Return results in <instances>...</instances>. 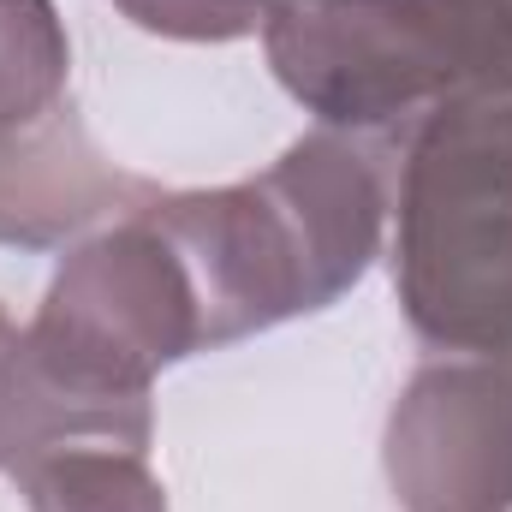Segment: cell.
I'll return each instance as SVG.
<instances>
[{
	"mask_svg": "<svg viewBox=\"0 0 512 512\" xmlns=\"http://www.w3.org/2000/svg\"><path fill=\"white\" fill-rule=\"evenodd\" d=\"M149 215L197 286L215 352L340 304L382 256L387 191L358 137L310 131L245 185L161 191Z\"/></svg>",
	"mask_w": 512,
	"mask_h": 512,
	"instance_id": "obj_1",
	"label": "cell"
},
{
	"mask_svg": "<svg viewBox=\"0 0 512 512\" xmlns=\"http://www.w3.org/2000/svg\"><path fill=\"white\" fill-rule=\"evenodd\" d=\"M393 292L447 358H512V90H465L399 143Z\"/></svg>",
	"mask_w": 512,
	"mask_h": 512,
	"instance_id": "obj_2",
	"label": "cell"
},
{
	"mask_svg": "<svg viewBox=\"0 0 512 512\" xmlns=\"http://www.w3.org/2000/svg\"><path fill=\"white\" fill-rule=\"evenodd\" d=\"M155 197L114 167L72 102V42L54 0H0V245L54 251Z\"/></svg>",
	"mask_w": 512,
	"mask_h": 512,
	"instance_id": "obj_3",
	"label": "cell"
},
{
	"mask_svg": "<svg viewBox=\"0 0 512 512\" xmlns=\"http://www.w3.org/2000/svg\"><path fill=\"white\" fill-rule=\"evenodd\" d=\"M262 48L304 114L358 143H405L465 96L441 0H274Z\"/></svg>",
	"mask_w": 512,
	"mask_h": 512,
	"instance_id": "obj_4",
	"label": "cell"
},
{
	"mask_svg": "<svg viewBox=\"0 0 512 512\" xmlns=\"http://www.w3.org/2000/svg\"><path fill=\"white\" fill-rule=\"evenodd\" d=\"M387 483L405 512H512V358H441L387 411Z\"/></svg>",
	"mask_w": 512,
	"mask_h": 512,
	"instance_id": "obj_5",
	"label": "cell"
},
{
	"mask_svg": "<svg viewBox=\"0 0 512 512\" xmlns=\"http://www.w3.org/2000/svg\"><path fill=\"white\" fill-rule=\"evenodd\" d=\"M30 512H167V489L143 453L60 447L12 471Z\"/></svg>",
	"mask_w": 512,
	"mask_h": 512,
	"instance_id": "obj_6",
	"label": "cell"
},
{
	"mask_svg": "<svg viewBox=\"0 0 512 512\" xmlns=\"http://www.w3.org/2000/svg\"><path fill=\"white\" fill-rule=\"evenodd\" d=\"M143 36L161 42H245L262 36L274 0H114Z\"/></svg>",
	"mask_w": 512,
	"mask_h": 512,
	"instance_id": "obj_7",
	"label": "cell"
},
{
	"mask_svg": "<svg viewBox=\"0 0 512 512\" xmlns=\"http://www.w3.org/2000/svg\"><path fill=\"white\" fill-rule=\"evenodd\" d=\"M465 90H512V0H441Z\"/></svg>",
	"mask_w": 512,
	"mask_h": 512,
	"instance_id": "obj_8",
	"label": "cell"
},
{
	"mask_svg": "<svg viewBox=\"0 0 512 512\" xmlns=\"http://www.w3.org/2000/svg\"><path fill=\"white\" fill-rule=\"evenodd\" d=\"M12 352H18V328L0 310V471H6V376H12Z\"/></svg>",
	"mask_w": 512,
	"mask_h": 512,
	"instance_id": "obj_9",
	"label": "cell"
}]
</instances>
